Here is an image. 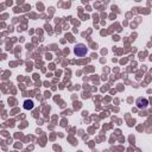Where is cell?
I'll list each match as a JSON object with an SVG mask.
<instances>
[{
  "mask_svg": "<svg viewBox=\"0 0 152 152\" xmlns=\"http://www.w3.org/2000/svg\"><path fill=\"white\" fill-rule=\"evenodd\" d=\"M87 51H88L87 46H86L84 44H81V43H80V44H76L75 49H74L75 55L78 56V57H82V56H84V55L87 54Z\"/></svg>",
  "mask_w": 152,
  "mask_h": 152,
  "instance_id": "cell-1",
  "label": "cell"
},
{
  "mask_svg": "<svg viewBox=\"0 0 152 152\" xmlns=\"http://www.w3.org/2000/svg\"><path fill=\"white\" fill-rule=\"evenodd\" d=\"M147 106H149L147 99H145V98H139V99L137 100V107H138L139 109H145Z\"/></svg>",
  "mask_w": 152,
  "mask_h": 152,
  "instance_id": "cell-2",
  "label": "cell"
},
{
  "mask_svg": "<svg viewBox=\"0 0 152 152\" xmlns=\"http://www.w3.org/2000/svg\"><path fill=\"white\" fill-rule=\"evenodd\" d=\"M24 108H26V109H32V108H33V102L31 101V100H26L25 103H24Z\"/></svg>",
  "mask_w": 152,
  "mask_h": 152,
  "instance_id": "cell-3",
  "label": "cell"
}]
</instances>
